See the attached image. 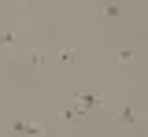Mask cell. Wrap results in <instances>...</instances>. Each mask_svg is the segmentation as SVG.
I'll return each instance as SVG.
<instances>
[{
	"mask_svg": "<svg viewBox=\"0 0 148 137\" xmlns=\"http://www.w3.org/2000/svg\"><path fill=\"white\" fill-rule=\"evenodd\" d=\"M119 122H122V126H133V108H130V104L122 108V115H119Z\"/></svg>",
	"mask_w": 148,
	"mask_h": 137,
	"instance_id": "obj_1",
	"label": "cell"
}]
</instances>
